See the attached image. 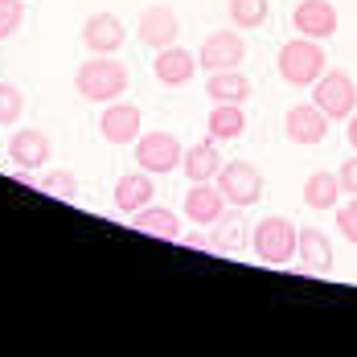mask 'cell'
Listing matches in <instances>:
<instances>
[{
    "label": "cell",
    "instance_id": "obj_1",
    "mask_svg": "<svg viewBox=\"0 0 357 357\" xmlns=\"http://www.w3.org/2000/svg\"><path fill=\"white\" fill-rule=\"evenodd\" d=\"M74 91L86 99V103H115L123 99L128 91V66L111 54H91L78 70H74Z\"/></svg>",
    "mask_w": 357,
    "mask_h": 357
},
{
    "label": "cell",
    "instance_id": "obj_2",
    "mask_svg": "<svg viewBox=\"0 0 357 357\" xmlns=\"http://www.w3.org/2000/svg\"><path fill=\"white\" fill-rule=\"evenodd\" d=\"M328 58H324V45L317 37H291L280 45V58H275V70L284 78L287 86H312L317 78H321L328 66H324Z\"/></svg>",
    "mask_w": 357,
    "mask_h": 357
},
{
    "label": "cell",
    "instance_id": "obj_3",
    "mask_svg": "<svg viewBox=\"0 0 357 357\" xmlns=\"http://www.w3.org/2000/svg\"><path fill=\"white\" fill-rule=\"evenodd\" d=\"M296 238H300V230L284 214H271L250 230V250L263 267H287V263H296Z\"/></svg>",
    "mask_w": 357,
    "mask_h": 357
},
{
    "label": "cell",
    "instance_id": "obj_4",
    "mask_svg": "<svg viewBox=\"0 0 357 357\" xmlns=\"http://www.w3.org/2000/svg\"><path fill=\"white\" fill-rule=\"evenodd\" d=\"M136 148V165H140L144 173H152V177H165V173H173L181 169V160H185V144L173 136V132H140V140L132 144Z\"/></svg>",
    "mask_w": 357,
    "mask_h": 357
},
{
    "label": "cell",
    "instance_id": "obj_5",
    "mask_svg": "<svg viewBox=\"0 0 357 357\" xmlns=\"http://www.w3.org/2000/svg\"><path fill=\"white\" fill-rule=\"evenodd\" d=\"M312 103L328 115V119H349L357 111V82L345 70H324L312 82Z\"/></svg>",
    "mask_w": 357,
    "mask_h": 357
},
{
    "label": "cell",
    "instance_id": "obj_6",
    "mask_svg": "<svg viewBox=\"0 0 357 357\" xmlns=\"http://www.w3.org/2000/svg\"><path fill=\"white\" fill-rule=\"evenodd\" d=\"M214 185L222 189L226 206H238V210H250V206L263 197V173H259L250 160H230V165H222Z\"/></svg>",
    "mask_w": 357,
    "mask_h": 357
},
{
    "label": "cell",
    "instance_id": "obj_7",
    "mask_svg": "<svg viewBox=\"0 0 357 357\" xmlns=\"http://www.w3.org/2000/svg\"><path fill=\"white\" fill-rule=\"evenodd\" d=\"M243 58H247L243 29H214V33H206L202 50H197V66H202L206 74H214V70H234Z\"/></svg>",
    "mask_w": 357,
    "mask_h": 357
},
{
    "label": "cell",
    "instance_id": "obj_8",
    "mask_svg": "<svg viewBox=\"0 0 357 357\" xmlns=\"http://www.w3.org/2000/svg\"><path fill=\"white\" fill-rule=\"evenodd\" d=\"M328 115H324L317 103H291L284 115V132L291 144H300V148H312V144H321L328 136Z\"/></svg>",
    "mask_w": 357,
    "mask_h": 357
},
{
    "label": "cell",
    "instance_id": "obj_9",
    "mask_svg": "<svg viewBox=\"0 0 357 357\" xmlns=\"http://www.w3.org/2000/svg\"><path fill=\"white\" fill-rule=\"evenodd\" d=\"M50 156H54V140L41 132V128H17L13 136H8V160H13V169H45L50 165Z\"/></svg>",
    "mask_w": 357,
    "mask_h": 357
},
{
    "label": "cell",
    "instance_id": "obj_10",
    "mask_svg": "<svg viewBox=\"0 0 357 357\" xmlns=\"http://www.w3.org/2000/svg\"><path fill=\"white\" fill-rule=\"evenodd\" d=\"M291 29L300 37L328 41V37L337 33V8H333V0H300L291 8Z\"/></svg>",
    "mask_w": 357,
    "mask_h": 357
},
{
    "label": "cell",
    "instance_id": "obj_11",
    "mask_svg": "<svg viewBox=\"0 0 357 357\" xmlns=\"http://www.w3.org/2000/svg\"><path fill=\"white\" fill-rule=\"evenodd\" d=\"M136 33L148 50H165V45H177L181 37V21L177 13L169 8V4H148L140 13V25H136Z\"/></svg>",
    "mask_w": 357,
    "mask_h": 357
},
{
    "label": "cell",
    "instance_id": "obj_12",
    "mask_svg": "<svg viewBox=\"0 0 357 357\" xmlns=\"http://www.w3.org/2000/svg\"><path fill=\"white\" fill-rule=\"evenodd\" d=\"M152 74H156L160 86H189L193 74H197V54L185 50V45H165L152 58Z\"/></svg>",
    "mask_w": 357,
    "mask_h": 357
},
{
    "label": "cell",
    "instance_id": "obj_13",
    "mask_svg": "<svg viewBox=\"0 0 357 357\" xmlns=\"http://www.w3.org/2000/svg\"><path fill=\"white\" fill-rule=\"evenodd\" d=\"M140 128H144V115L136 103H123V99H115L107 103L103 111V119H99V132H103V140L107 144H136L140 140Z\"/></svg>",
    "mask_w": 357,
    "mask_h": 357
},
{
    "label": "cell",
    "instance_id": "obj_14",
    "mask_svg": "<svg viewBox=\"0 0 357 357\" xmlns=\"http://www.w3.org/2000/svg\"><path fill=\"white\" fill-rule=\"evenodd\" d=\"M123 41H128V29L115 13H91L82 21V45L91 54H119Z\"/></svg>",
    "mask_w": 357,
    "mask_h": 357
},
{
    "label": "cell",
    "instance_id": "obj_15",
    "mask_svg": "<svg viewBox=\"0 0 357 357\" xmlns=\"http://www.w3.org/2000/svg\"><path fill=\"white\" fill-rule=\"evenodd\" d=\"M181 210H185V218L193 226H214L218 218L226 214V197H222V189H218L214 181H202V185H189Z\"/></svg>",
    "mask_w": 357,
    "mask_h": 357
},
{
    "label": "cell",
    "instance_id": "obj_16",
    "mask_svg": "<svg viewBox=\"0 0 357 357\" xmlns=\"http://www.w3.org/2000/svg\"><path fill=\"white\" fill-rule=\"evenodd\" d=\"M296 259L308 275H328L333 271V238L321 226H304L300 238H296Z\"/></svg>",
    "mask_w": 357,
    "mask_h": 357
},
{
    "label": "cell",
    "instance_id": "obj_17",
    "mask_svg": "<svg viewBox=\"0 0 357 357\" xmlns=\"http://www.w3.org/2000/svg\"><path fill=\"white\" fill-rule=\"evenodd\" d=\"M152 197H156V185H152V173H123V177L115 181V210L119 214H136L144 206H152Z\"/></svg>",
    "mask_w": 357,
    "mask_h": 357
},
{
    "label": "cell",
    "instance_id": "obj_18",
    "mask_svg": "<svg viewBox=\"0 0 357 357\" xmlns=\"http://www.w3.org/2000/svg\"><path fill=\"white\" fill-rule=\"evenodd\" d=\"M226 160H222V152H218V140H206L193 144V148H185V160H181V173L189 177V185H202V181H214L218 169H222Z\"/></svg>",
    "mask_w": 357,
    "mask_h": 357
},
{
    "label": "cell",
    "instance_id": "obj_19",
    "mask_svg": "<svg viewBox=\"0 0 357 357\" xmlns=\"http://www.w3.org/2000/svg\"><path fill=\"white\" fill-rule=\"evenodd\" d=\"M243 247H247V222H243V210L238 206H230L210 226V250L214 255H238Z\"/></svg>",
    "mask_w": 357,
    "mask_h": 357
},
{
    "label": "cell",
    "instance_id": "obj_20",
    "mask_svg": "<svg viewBox=\"0 0 357 357\" xmlns=\"http://www.w3.org/2000/svg\"><path fill=\"white\" fill-rule=\"evenodd\" d=\"M206 136L218 144L243 140L247 136V111H243V103H214V111L206 115Z\"/></svg>",
    "mask_w": 357,
    "mask_h": 357
},
{
    "label": "cell",
    "instance_id": "obj_21",
    "mask_svg": "<svg viewBox=\"0 0 357 357\" xmlns=\"http://www.w3.org/2000/svg\"><path fill=\"white\" fill-rule=\"evenodd\" d=\"M341 193H345V189H341V177L328 173V169H317V173H308V181H304V206L317 210V214L337 210Z\"/></svg>",
    "mask_w": 357,
    "mask_h": 357
},
{
    "label": "cell",
    "instance_id": "obj_22",
    "mask_svg": "<svg viewBox=\"0 0 357 357\" xmlns=\"http://www.w3.org/2000/svg\"><path fill=\"white\" fill-rule=\"evenodd\" d=\"M206 95L214 103H247L250 99V78L238 66L234 70H214L206 78Z\"/></svg>",
    "mask_w": 357,
    "mask_h": 357
},
{
    "label": "cell",
    "instance_id": "obj_23",
    "mask_svg": "<svg viewBox=\"0 0 357 357\" xmlns=\"http://www.w3.org/2000/svg\"><path fill=\"white\" fill-rule=\"evenodd\" d=\"M132 226L140 234L152 238H165V243H181V218H173V210H160V206H144L132 214Z\"/></svg>",
    "mask_w": 357,
    "mask_h": 357
},
{
    "label": "cell",
    "instance_id": "obj_24",
    "mask_svg": "<svg viewBox=\"0 0 357 357\" xmlns=\"http://www.w3.org/2000/svg\"><path fill=\"white\" fill-rule=\"evenodd\" d=\"M271 13V0H226V17L234 29H259Z\"/></svg>",
    "mask_w": 357,
    "mask_h": 357
},
{
    "label": "cell",
    "instance_id": "obj_25",
    "mask_svg": "<svg viewBox=\"0 0 357 357\" xmlns=\"http://www.w3.org/2000/svg\"><path fill=\"white\" fill-rule=\"evenodd\" d=\"M37 189L45 197H58V202H78V177L66 173V169H50L45 177L37 181Z\"/></svg>",
    "mask_w": 357,
    "mask_h": 357
},
{
    "label": "cell",
    "instance_id": "obj_26",
    "mask_svg": "<svg viewBox=\"0 0 357 357\" xmlns=\"http://www.w3.org/2000/svg\"><path fill=\"white\" fill-rule=\"evenodd\" d=\"M25 111V95L13 82H0V123H17Z\"/></svg>",
    "mask_w": 357,
    "mask_h": 357
},
{
    "label": "cell",
    "instance_id": "obj_27",
    "mask_svg": "<svg viewBox=\"0 0 357 357\" xmlns=\"http://www.w3.org/2000/svg\"><path fill=\"white\" fill-rule=\"evenodd\" d=\"M21 21H25V0H0V41L17 33Z\"/></svg>",
    "mask_w": 357,
    "mask_h": 357
},
{
    "label": "cell",
    "instance_id": "obj_28",
    "mask_svg": "<svg viewBox=\"0 0 357 357\" xmlns=\"http://www.w3.org/2000/svg\"><path fill=\"white\" fill-rule=\"evenodd\" d=\"M337 234L357 247V197H349V202L337 210Z\"/></svg>",
    "mask_w": 357,
    "mask_h": 357
},
{
    "label": "cell",
    "instance_id": "obj_29",
    "mask_svg": "<svg viewBox=\"0 0 357 357\" xmlns=\"http://www.w3.org/2000/svg\"><path fill=\"white\" fill-rule=\"evenodd\" d=\"M337 177H341V189H345L349 197H357V156H349V160H341Z\"/></svg>",
    "mask_w": 357,
    "mask_h": 357
},
{
    "label": "cell",
    "instance_id": "obj_30",
    "mask_svg": "<svg viewBox=\"0 0 357 357\" xmlns=\"http://www.w3.org/2000/svg\"><path fill=\"white\" fill-rule=\"evenodd\" d=\"M181 243H185V247H193V250L210 247V238H206V234H185V238H181Z\"/></svg>",
    "mask_w": 357,
    "mask_h": 357
},
{
    "label": "cell",
    "instance_id": "obj_31",
    "mask_svg": "<svg viewBox=\"0 0 357 357\" xmlns=\"http://www.w3.org/2000/svg\"><path fill=\"white\" fill-rule=\"evenodd\" d=\"M345 136H349V148L357 152V111L349 115V128H345Z\"/></svg>",
    "mask_w": 357,
    "mask_h": 357
}]
</instances>
